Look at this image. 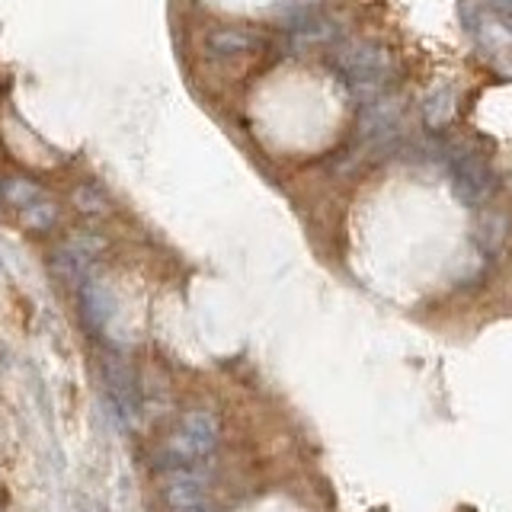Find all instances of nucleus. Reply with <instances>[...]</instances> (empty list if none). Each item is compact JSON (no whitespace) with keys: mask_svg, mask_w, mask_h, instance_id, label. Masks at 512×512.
Returning a JSON list of instances; mask_svg holds the SVG:
<instances>
[{"mask_svg":"<svg viewBox=\"0 0 512 512\" xmlns=\"http://www.w3.org/2000/svg\"><path fill=\"white\" fill-rule=\"evenodd\" d=\"M336 74H340L343 87L359 96V100H378L391 84V58L375 42H352L336 55Z\"/></svg>","mask_w":512,"mask_h":512,"instance_id":"f257e3e1","label":"nucleus"},{"mask_svg":"<svg viewBox=\"0 0 512 512\" xmlns=\"http://www.w3.org/2000/svg\"><path fill=\"white\" fill-rule=\"evenodd\" d=\"M218 432H221V423H218V416L212 410H189V413H183L180 426H176L173 442L164 448V455L157 458L160 468H167L170 474L173 471L199 468V461H205L208 455L215 452Z\"/></svg>","mask_w":512,"mask_h":512,"instance_id":"f03ea898","label":"nucleus"},{"mask_svg":"<svg viewBox=\"0 0 512 512\" xmlns=\"http://www.w3.org/2000/svg\"><path fill=\"white\" fill-rule=\"evenodd\" d=\"M0 199H4L29 231H48L58 221V205L48 192L26 176H7L0 183Z\"/></svg>","mask_w":512,"mask_h":512,"instance_id":"7ed1b4c3","label":"nucleus"},{"mask_svg":"<svg viewBox=\"0 0 512 512\" xmlns=\"http://www.w3.org/2000/svg\"><path fill=\"white\" fill-rule=\"evenodd\" d=\"M448 183L464 205H480L493 196L496 176L480 154H474L471 148H458L448 154Z\"/></svg>","mask_w":512,"mask_h":512,"instance_id":"20e7f679","label":"nucleus"},{"mask_svg":"<svg viewBox=\"0 0 512 512\" xmlns=\"http://www.w3.org/2000/svg\"><path fill=\"white\" fill-rule=\"evenodd\" d=\"M266 36L256 29L244 26H221L205 36V55L215 61H237V58H253L266 52Z\"/></svg>","mask_w":512,"mask_h":512,"instance_id":"39448f33","label":"nucleus"},{"mask_svg":"<svg viewBox=\"0 0 512 512\" xmlns=\"http://www.w3.org/2000/svg\"><path fill=\"white\" fill-rule=\"evenodd\" d=\"M279 16L288 32H295L298 39H308V42H324L333 32V20L324 13V7L314 4V0H288Z\"/></svg>","mask_w":512,"mask_h":512,"instance_id":"423d86ee","label":"nucleus"},{"mask_svg":"<svg viewBox=\"0 0 512 512\" xmlns=\"http://www.w3.org/2000/svg\"><path fill=\"white\" fill-rule=\"evenodd\" d=\"M100 250H103V240L96 234H74L68 244L55 253V260H52L55 276H61L64 282H84L87 269Z\"/></svg>","mask_w":512,"mask_h":512,"instance_id":"0eeeda50","label":"nucleus"},{"mask_svg":"<svg viewBox=\"0 0 512 512\" xmlns=\"http://www.w3.org/2000/svg\"><path fill=\"white\" fill-rule=\"evenodd\" d=\"M164 500L170 509H199L208 506V480L199 468L173 471L164 484Z\"/></svg>","mask_w":512,"mask_h":512,"instance_id":"6e6552de","label":"nucleus"},{"mask_svg":"<svg viewBox=\"0 0 512 512\" xmlns=\"http://www.w3.org/2000/svg\"><path fill=\"white\" fill-rule=\"evenodd\" d=\"M400 128V109L391 103L388 96H378V100H368L362 112V138L372 144H384L397 135Z\"/></svg>","mask_w":512,"mask_h":512,"instance_id":"1a4fd4ad","label":"nucleus"},{"mask_svg":"<svg viewBox=\"0 0 512 512\" xmlns=\"http://www.w3.org/2000/svg\"><path fill=\"white\" fill-rule=\"evenodd\" d=\"M80 311H84L87 324L93 330H103L112 314H116V298H112V288L96 279V276H87L84 282H80Z\"/></svg>","mask_w":512,"mask_h":512,"instance_id":"9d476101","label":"nucleus"},{"mask_svg":"<svg viewBox=\"0 0 512 512\" xmlns=\"http://www.w3.org/2000/svg\"><path fill=\"white\" fill-rule=\"evenodd\" d=\"M506 231H509V221L506 215H484L474 231V240L484 250H500L503 240H506Z\"/></svg>","mask_w":512,"mask_h":512,"instance_id":"9b49d317","label":"nucleus"},{"mask_svg":"<svg viewBox=\"0 0 512 512\" xmlns=\"http://www.w3.org/2000/svg\"><path fill=\"white\" fill-rule=\"evenodd\" d=\"M452 106H455L452 93H448V90H436V93H432L429 100L423 103V116H426L432 125H445L448 119H452Z\"/></svg>","mask_w":512,"mask_h":512,"instance_id":"f8f14e48","label":"nucleus"},{"mask_svg":"<svg viewBox=\"0 0 512 512\" xmlns=\"http://www.w3.org/2000/svg\"><path fill=\"white\" fill-rule=\"evenodd\" d=\"M74 202L80 205V208H84V212H103V208H106V202L100 199V196H96V192L93 189H77V196H74Z\"/></svg>","mask_w":512,"mask_h":512,"instance_id":"ddd939ff","label":"nucleus"},{"mask_svg":"<svg viewBox=\"0 0 512 512\" xmlns=\"http://www.w3.org/2000/svg\"><path fill=\"white\" fill-rule=\"evenodd\" d=\"M487 4L500 13V20H506V23H512V0H487Z\"/></svg>","mask_w":512,"mask_h":512,"instance_id":"4468645a","label":"nucleus"},{"mask_svg":"<svg viewBox=\"0 0 512 512\" xmlns=\"http://www.w3.org/2000/svg\"><path fill=\"white\" fill-rule=\"evenodd\" d=\"M170 512H212L208 506H199V509H170Z\"/></svg>","mask_w":512,"mask_h":512,"instance_id":"2eb2a0df","label":"nucleus"}]
</instances>
